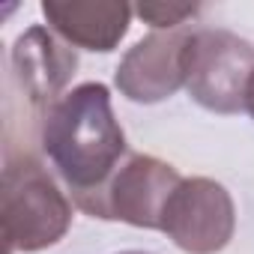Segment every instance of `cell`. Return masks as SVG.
<instances>
[{
    "label": "cell",
    "mask_w": 254,
    "mask_h": 254,
    "mask_svg": "<svg viewBox=\"0 0 254 254\" xmlns=\"http://www.w3.org/2000/svg\"><path fill=\"white\" fill-rule=\"evenodd\" d=\"M39 144L72 203L99 218L108 183L129 159L126 132L114 117L108 87L90 81L69 90L42 117Z\"/></svg>",
    "instance_id": "1"
},
{
    "label": "cell",
    "mask_w": 254,
    "mask_h": 254,
    "mask_svg": "<svg viewBox=\"0 0 254 254\" xmlns=\"http://www.w3.org/2000/svg\"><path fill=\"white\" fill-rule=\"evenodd\" d=\"M6 254L42 251L60 242L72 224V197L30 153L9 156L0 191Z\"/></svg>",
    "instance_id": "2"
},
{
    "label": "cell",
    "mask_w": 254,
    "mask_h": 254,
    "mask_svg": "<svg viewBox=\"0 0 254 254\" xmlns=\"http://www.w3.org/2000/svg\"><path fill=\"white\" fill-rule=\"evenodd\" d=\"M254 75V45L230 30L200 27L186 45V90L212 114H242Z\"/></svg>",
    "instance_id": "3"
},
{
    "label": "cell",
    "mask_w": 254,
    "mask_h": 254,
    "mask_svg": "<svg viewBox=\"0 0 254 254\" xmlns=\"http://www.w3.org/2000/svg\"><path fill=\"white\" fill-rule=\"evenodd\" d=\"M162 233L189 254H215L227 248L236 230V206L227 189L206 177H191L177 186L165 212Z\"/></svg>",
    "instance_id": "4"
},
{
    "label": "cell",
    "mask_w": 254,
    "mask_h": 254,
    "mask_svg": "<svg viewBox=\"0 0 254 254\" xmlns=\"http://www.w3.org/2000/svg\"><path fill=\"white\" fill-rule=\"evenodd\" d=\"M9 66L24 108L42 123V117L69 93L66 87L75 78L78 54L48 24H33L15 39Z\"/></svg>",
    "instance_id": "5"
},
{
    "label": "cell",
    "mask_w": 254,
    "mask_h": 254,
    "mask_svg": "<svg viewBox=\"0 0 254 254\" xmlns=\"http://www.w3.org/2000/svg\"><path fill=\"white\" fill-rule=\"evenodd\" d=\"M180 183H183V177L177 174L174 165H168L156 156L129 153V159L120 165V171L108 183L99 218L159 230L162 212Z\"/></svg>",
    "instance_id": "6"
},
{
    "label": "cell",
    "mask_w": 254,
    "mask_h": 254,
    "mask_svg": "<svg viewBox=\"0 0 254 254\" xmlns=\"http://www.w3.org/2000/svg\"><path fill=\"white\" fill-rule=\"evenodd\" d=\"M189 27L180 30H153L135 42L117 66V90L138 105H156L171 99L186 87V45Z\"/></svg>",
    "instance_id": "7"
},
{
    "label": "cell",
    "mask_w": 254,
    "mask_h": 254,
    "mask_svg": "<svg viewBox=\"0 0 254 254\" xmlns=\"http://www.w3.org/2000/svg\"><path fill=\"white\" fill-rule=\"evenodd\" d=\"M42 15L72 48L108 54L129 33L135 6L117 0H45Z\"/></svg>",
    "instance_id": "8"
},
{
    "label": "cell",
    "mask_w": 254,
    "mask_h": 254,
    "mask_svg": "<svg viewBox=\"0 0 254 254\" xmlns=\"http://www.w3.org/2000/svg\"><path fill=\"white\" fill-rule=\"evenodd\" d=\"M197 3H138L135 15L144 18L153 30H180L186 21L197 18Z\"/></svg>",
    "instance_id": "9"
},
{
    "label": "cell",
    "mask_w": 254,
    "mask_h": 254,
    "mask_svg": "<svg viewBox=\"0 0 254 254\" xmlns=\"http://www.w3.org/2000/svg\"><path fill=\"white\" fill-rule=\"evenodd\" d=\"M245 111L251 114V120H254V75H251V81H248V93H245Z\"/></svg>",
    "instance_id": "10"
},
{
    "label": "cell",
    "mask_w": 254,
    "mask_h": 254,
    "mask_svg": "<svg viewBox=\"0 0 254 254\" xmlns=\"http://www.w3.org/2000/svg\"><path fill=\"white\" fill-rule=\"evenodd\" d=\"M123 254H147V251H123Z\"/></svg>",
    "instance_id": "11"
}]
</instances>
